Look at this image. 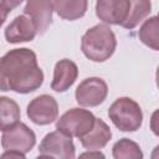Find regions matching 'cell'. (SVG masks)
I'll return each instance as SVG.
<instances>
[{
    "label": "cell",
    "instance_id": "1",
    "mask_svg": "<svg viewBox=\"0 0 159 159\" xmlns=\"http://www.w3.org/2000/svg\"><path fill=\"white\" fill-rule=\"evenodd\" d=\"M43 83V72L36 53L26 47L14 48L0 57V91L26 94Z\"/></svg>",
    "mask_w": 159,
    "mask_h": 159
},
{
    "label": "cell",
    "instance_id": "2",
    "mask_svg": "<svg viewBox=\"0 0 159 159\" xmlns=\"http://www.w3.org/2000/svg\"><path fill=\"white\" fill-rule=\"evenodd\" d=\"M117 47L116 35L106 24H98L88 29L81 39L83 55L93 62H104L114 53Z\"/></svg>",
    "mask_w": 159,
    "mask_h": 159
},
{
    "label": "cell",
    "instance_id": "3",
    "mask_svg": "<svg viewBox=\"0 0 159 159\" xmlns=\"http://www.w3.org/2000/svg\"><path fill=\"white\" fill-rule=\"evenodd\" d=\"M108 117L120 132H135L143 123L142 108L130 97L117 98L108 109Z\"/></svg>",
    "mask_w": 159,
    "mask_h": 159
},
{
    "label": "cell",
    "instance_id": "4",
    "mask_svg": "<svg viewBox=\"0 0 159 159\" xmlns=\"http://www.w3.org/2000/svg\"><path fill=\"white\" fill-rule=\"evenodd\" d=\"M96 117L91 111L83 108H71L65 112L56 122V129L67 134L71 138H82L94 124Z\"/></svg>",
    "mask_w": 159,
    "mask_h": 159
},
{
    "label": "cell",
    "instance_id": "5",
    "mask_svg": "<svg viewBox=\"0 0 159 159\" xmlns=\"http://www.w3.org/2000/svg\"><path fill=\"white\" fill-rule=\"evenodd\" d=\"M39 157L73 159L76 157V148L72 138L58 129L47 133L39 145Z\"/></svg>",
    "mask_w": 159,
    "mask_h": 159
},
{
    "label": "cell",
    "instance_id": "6",
    "mask_svg": "<svg viewBox=\"0 0 159 159\" xmlns=\"http://www.w3.org/2000/svg\"><path fill=\"white\" fill-rule=\"evenodd\" d=\"M36 143V135L25 123L17 122L4 130L1 135V147L4 150H14L22 154L29 153Z\"/></svg>",
    "mask_w": 159,
    "mask_h": 159
},
{
    "label": "cell",
    "instance_id": "7",
    "mask_svg": "<svg viewBox=\"0 0 159 159\" xmlns=\"http://www.w3.org/2000/svg\"><path fill=\"white\" fill-rule=\"evenodd\" d=\"M108 96V86L99 77L84 78L76 88V102L82 107H97Z\"/></svg>",
    "mask_w": 159,
    "mask_h": 159
},
{
    "label": "cell",
    "instance_id": "8",
    "mask_svg": "<svg viewBox=\"0 0 159 159\" xmlns=\"http://www.w3.org/2000/svg\"><path fill=\"white\" fill-rule=\"evenodd\" d=\"M26 114L35 124L47 125L57 119L58 104L52 96L40 94L30 101L26 108Z\"/></svg>",
    "mask_w": 159,
    "mask_h": 159
},
{
    "label": "cell",
    "instance_id": "9",
    "mask_svg": "<svg viewBox=\"0 0 159 159\" xmlns=\"http://www.w3.org/2000/svg\"><path fill=\"white\" fill-rule=\"evenodd\" d=\"M129 7V0H97L96 15L104 24L122 26L128 17Z\"/></svg>",
    "mask_w": 159,
    "mask_h": 159
},
{
    "label": "cell",
    "instance_id": "10",
    "mask_svg": "<svg viewBox=\"0 0 159 159\" xmlns=\"http://www.w3.org/2000/svg\"><path fill=\"white\" fill-rule=\"evenodd\" d=\"M52 0H26L24 7V14L31 17L37 34H45L52 24Z\"/></svg>",
    "mask_w": 159,
    "mask_h": 159
},
{
    "label": "cell",
    "instance_id": "11",
    "mask_svg": "<svg viewBox=\"0 0 159 159\" xmlns=\"http://www.w3.org/2000/svg\"><path fill=\"white\" fill-rule=\"evenodd\" d=\"M36 34L37 31L34 21L25 14L16 16L5 29V39L9 43L32 41Z\"/></svg>",
    "mask_w": 159,
    "mask_h": 159
},
{
    "label": "cell",
    "instance_id": "12",
    "mask_svg": "<svg viewBox=\"0 0 159 159\" xmlns=\"http://www.w3.org/2000/svg\"><path fill=\"white\" fill-rule=\"evenodd\" d=\"M77 76H78L77 65L68 58H62L55 65L51 88L58 93L66 92L76 82Z\"/></svg>",
    "mask_w": 159,
    "mask_h": 159
},
{
    "label": "cell",
    "instance_id": "13",
    "mask_svg": "<svg viewBox=\"0 0 159 159\" xmlns=\"http://www.w3.org/2000/svg\"><path fill=\"white\" fill-rule=\"evenodd\" d=\"M112 138L109 125L101 118H96L93 128L82 138H80L83 148L89 150H99L107 145Z\"/></svg>",
    "mask_w": 159,
    "mask_h": 159
},
{
    "label": "cell",
    "instance_id": "14",
    "mask_svg": "<svg viewBox=\"0 0 159 159\" xmlns=\"http://www.w3.org/2000/svg\"><path fill=\"white\" fill-rule=\"evenodd\" d=\"M87 9L88 0H53V10L63 20H78L86 15Z\"/></svg>",
    "mask_w": 159,
    "mask_h": 159
},
{
    "label": "cell",
    "instance_id": "15",
    "mask_svg": "<svg viewBox=\"0 0 159 159\" xmlns=\"http://www.w3.org/2000/svg\"><path fill=\"white\" fill-rule=\"evenodd\" d=\"M21 111L19 104L10 97L0 96V130H5L20 122Z\"/></svg>",
    "mask_w": 159,
    "mask_h": 159
},
{
    "label": "cell",
    "instance_id": "16",
    "mask_svg": "<svg viewBox=\"0 0 159 159\" xmlns=\"http://www.w3.org/2000/svg\"><path fill=\"white\" fill-rule=\"evenodd\" d=\"M130 7L128 12V17L122 24V27L127 30H132L139 25L152 11V1L150 0H129Z\"/></svg>",
    "mask_w": 159,
    "mask_h": 159
},
{
    "label": "cell",
    "instance_id": "17",
    "mask_svg": "<svg viewBox=\"0 0 159 159\" xmlns=\"http://www.w3.org/2000/svg\"><path fill=\"white\" fill-rule=\"evenodd\" d=\"M159 24L158 16H152L144 21L139 29V40L154 51L159 50Z\"/></svg>",
    "mask_w": 159,
    "mask_h": 159
},
{
    "label": "cell",
    "instance_id": "18",
    "mask_svg": "<svg viewBox=\"0 0 159 159\" xmlns=\"http://www.w3.org/2000/svg\"><path fill=\"white\" fill-rule=\"evenodd\" d=\"M112 154L114 159H142L143 158V152L135 142L128 139V138H122L118 142L114 143L112 148Z\"/></svg>",
    "mask_w": 159,
    "mask_h": 159
},
{
    "label": "cell",
    "instance_id": "19",
    "mask_svg": "<svg viewBox=\"0 0 159 159\" xmlns=\"http://www.w3.org/2000/svg\"><path fill=\"white\" fill-rule=\"evenodd\" d=\"M22 1H24V0H0V4L10 12V11H12L15 7H17Z\"/></svg>",
    "mask_w": 159,
    "mask_h": 159
},
{
    "label": "cell",
    "instance_id": "20",
    "mask_svg": "<svg viewBox=\"0 0 159 159\" xmlns=\"http://www.w3.org/2000/svg\"><path fill=\"white\" fill-rule=\"evenodd\" d=\"M7 157H10V158H25L26 157V154H22V153H19V152H14V150H5V153L4 154H1V158H7Z\"/></svg>",
    "mask_w": 159,
    "mask_h": 159
},
{
    "label": "cell",
    "instance_id": "21",
    "mask_svg": "<svg viewBox=\"0 0 159 159\" xmlns=\"http://www.w3.org/2000/svg\"><path fill=\"white\" fill-rule=\"evenodd\" d=\"M7 14H9V11L0 4V27L4 25V22L6 21V17H7Z\"/></svg>",
    "mask_w": 159,
    "mask_h": 159
},
{
    "label": "cell",
    "instance_id": "22",
    "mask_svg": "<svg viewBox=\"0 0 159 159\" xmlns=\"http://www.w3.org/2000/svg\"><path fill=\"white\" fill-rule=\"evenodd\" d=\"M82 157H101V158H104V155L102 153H99L97 150V153H83Z\"/></svg>",
    "mask_w": 159,
    "mask_h": 159
}]
</instances>
